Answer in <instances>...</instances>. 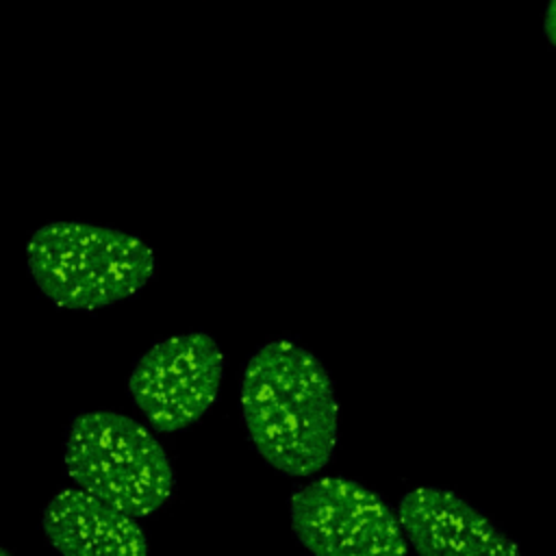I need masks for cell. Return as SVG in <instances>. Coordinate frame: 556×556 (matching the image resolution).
<instances>
[{"label": "cell", "mask_w": 556, "mask_h": 556, "mask_svg": "<svg viewBox=\"0 0 556 556\" xmlns=\"http://www.w3.org/2000/svg\"><path fill=\"white\" fill-rule=\"evenodd\" d=\"M63 465L76 486L137 519L159 510L176 482L152 430L115 410H87L70 421Z\"/></svg>", "instance_id": "3957f363"}, {"label": "cell", "mask_w": 556, "mask_h": 556, "mask_svg": "<svg viewBox=\"0 0 556 556\" xmlns=\"http://www.w3.org/2000/svg\"><path fill=\"white\" fill-rule=\"evenodd\" d=\"M245 432L261 458L287 476H313L332 458L339 404L317 356L293 341L261 345L239 387Z\"/></svg>", "instance_id": "6da1fadb"}, {"label": "cell", "mask_w": 556, "mask_h": 556, "mask_svg": "<svg viewBox=\"0 0 556 556\" xmlns=\"http://www.w3.org/2000/svg\"><path fill=\"white\" fill-rule=\"evenodd\" d=\"M395 515L408 547L421 554H519L508 534L450 489H413L400 500Z\"/></svg>", "instance_id": "8992f818"}, {"label": "cell", "mask_w": 556, "mask_h": 556, "mask_svg": "<svg viewBox=\"0 0 556 556\" xmlns=\"http://www.w3.org/2000/svg\"><path fill=\"white\" fill-rule=\"evenodd\" d=\"M543 33L549 46L556 43V24H554V0L547 2L545 7V20H543Z\"/></svg>", "instance_id": "ba28073f"}, {"label": "cell", "mask_w": 556, "mask_h": 556, "mask_svg": "<svg viewBox=\"0 0 556 556\" xmlns=\"http://www.w3.org/2000/svg\"><path fill=\"white\" fill-rule=\"evenodd\" d=\"M289 517L295 539L315 554L408 552L395 510L382 495L343 476H326L298 486L289 500Z\"/></svg>", "instance_id": "277c9868"}, {"label": "cell", "mask_w": 556, "mask_h": 556, "mask_svg": "<svg viewBox=\"0 0 556 556\" xmlns=\"http://www.w3.org/2000/svg\"><path fill=\"white\" fill-rule=\"evenodd\" d=\"M26 265L54 304L98 311L137 293L156 261L137 235L87 222H50L30 235Z\"/></svg>", "instance_id": "7a4b0ae2"}, {"label": "cell", "mask_w": 556, "mask_h": 556, "mask_svg": "<svg viewBox=\"0 0 556 556\" xmlns=\"http://www.w3.org/2000/svg\"><path fill=\"white\" fill-rule=\"evenodd\" d=\"M41 526L52 547L72 556H139L148 536L137 517L80 486L61 489L43 508Z\"/></svg>", "instance_id": "52a82bcc"}, {"label": "cell", "mask_w": 556, "mask_h": 556, "mask_svg": "<svg viewBox=\"0 0 556 556\" xmlns=\"http://www.w3.org/2000/svg\"><path fill=\"white\" fill-rule=\"evenodd\" d=\"M224 354L206 332H185L154 343L139 356L130 376L132 404L156 432H178L215 404Z\"/></svg>", "instance_id": "5b68a950"}]
</instances>
